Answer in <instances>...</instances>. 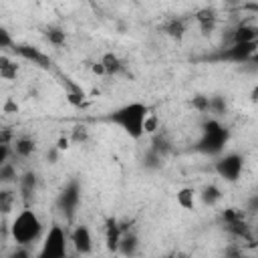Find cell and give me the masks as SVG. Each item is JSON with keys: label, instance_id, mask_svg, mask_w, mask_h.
Instances as JSON below:
<instances>
[{"label": "cell", "instance_id": "cell-17", "mask_svg": "<svg viewBox=\"0 0 258 258\" xmlns=\"http://www.w3.org/2000/svg\"><path fill=\"white\" fill-rule=\"evenodd\" d=\"M16 75H18V64L14 60H10L6 54H2L0 56V77L6 81H12V79H16Z\"/></svg>", "mask_w": 258, "mask_h": 258}, {"label": "cell", "instance_id": "cell-23", "mask_svg": "<svg viewBox=\"0 0 258 258\" xmlns=\"http://www.w3.org/2000/svg\"><path fill=\"white\" fill-rule=\"evenodd\" d=\"M12 202H14V194L8 191V189H4V191L0 194V210H2L4 214H8V212L12 210Z\"/></svg>", "mask_w": 258, "mask_h": 258}, {"label": "cell", "instance_id": "cell-21", "mask_svg": "<svg viewBox=\"0 0 258 258\" xmlns=\"http://www.w3.org/2000/svg\"><path fill=\"white\" fill-rule=\"evenodd\" d=\"M0 179L4 183H10V181H16V167L12 161H6V163H0Z\"/></svg>", "mask_w": 258, "mask_h": 258}, {"label": "cell", "instance_id": "cell-1", "mask_svg": "<svg viewBox=\"0 0 258 258\" xmlns=\"http://www.w3.org/2000/svg\"><path fill=\"white\" fill-rule=\"evenodd\" d=\"M149 105L141 103V101H129L117 109H113L105 119L119 127L129 139L139 141L145 135V121L149 117Z\"/></svg>", "mask_w": 258, "mask_h": 258}, {"label": "cell", "instance_id": "cell-7", "mask_svg": "<svg viewBox=\"0 0 258 258\" xmlns=\"http://www.w3.org/2000/svg\"><path fill=\"white\" fill-rule=\"evenodd\" d=\"M12 52H14L16 56H20V58H24V60H28V62H32V64H36V67H40V69H50V58H48V54H44L40 48H36V46H32V44L16 42V44L12 46Z\"/></svg>", "mask_w": 258, "mask_h": 258}, {"label": "cell", "instance_id": "cell-19", "mask_svg": "<svg viewBox=\"0 0 258 258\" xmlns=\"http://www.w3.org/2000/svg\"><path fill=\"white\" fill-rule=\"evenodd\" d=\"M18 187H20V191H22L24 196L34 194V189H36V175H34L32 171L20 175V177H18Z\"/></svg>", "mask_w": 258, "mask_h": 258}, {"label": "cell", "instance_id": "cell-4", "mask_svg": "<svg viewBox=\"0 0 258 258\" xmlns=\"http://www.w3.org/2000/svg\"><path fill=\"white\" fill-rule=\"evenodd\" d=\"M69 244H71L69 232L60 224L52 222L42 236L38 258H64L69 252Z\"/></svg>", "mask_w": 258, "mask_h": 258}, {"label": "cell", "instance_id": "cell-18", "mask_svg": "<svg viewBox=\"0 0 258 258\" xmlns=\"http://www.w3.org/2000/svg\"><path fill=\"white\" fill-rule=\"evenodd\" d=\"M137 246H139L137 236L131 234V232H123V236H121V244H119V252H123V254H135Z\"/></svg>", "mask_w": 258, "mask_h": 258}, {"label": "cell", "instance_id": "cell-24", "mask_svg": "<svg viewBox=\"0 0 258 258\" xmlns=\"http://www.w3.org/2000/svg\"><path fill=\"white\" fill-rule=\"evenodd\" d=\"M16 44V40L10 36V32L6 28H0V48L4 50H12V46Z\"/></svg>", "mask_w": 258, "mask_h": 258}, {"label": "cell", "instance_id": "cell-25", "mask_svg": "<svg viewBox=\"0 0 258 258\" xmlns=\"http://www.w3.org/2000/svg\"><path fill=\"white\" fill-rule=\"evenodd\" d=\"M155 127H157V119H155V115L149 113V117H147V121H145V133H153Z\"/></svg>", "mask_w": 258, "mask_h": 258}, {"label": "cell", "instance_id": "cell-26", "mask_svg": "<svg viewBox=\"0 0 258 258\" xmlns=\"http://www.w3.org/2000/svg\"><path fill=\"white\" fill-rule=\"evenodd\" d=\"M250 97H252V101H258V83L254 85V89H252V93H250Z\"/></svg>", "mask_w": 258, "mask_h": 258}, {"label": "cell", "instance_id": "cell-12", "mask_svg": "<svg viewBox=\"0 0 258 258\" xmlns=\"http://www.w3.org/2000/svg\"><path fill=\"white\" fill-rule=\"evenodd\" d=\"M232 42H258V26L242 22L232 32Z\"/></svg>", "mask_w": 258, "mask_h": 258}, {"label": "cell", "instance_id": "cell-8", "mask_svg": "<svg viewBox=\"0 0 258 258\" xmlns=\"http://www.w3.org/2000/svg\"><path fill=\"white\" fill-rule=\"evenodd\" d=\"M71 246L75 248L77 254H91L93 252V234L87 224H77L73 232L69 234Z\"/></svg>", "mask_w": 258, "mask_h": 258}, {"label": "cell", "instance_id": "cell-13", "mask_svg": "<svg viewBox=\"0 0 258 258\" xmlns=\"http://www.w3.org/2000/svg\"><path fill=\"white\" fill-rule=\"evenodd\" d=\"M196 198H198V191H196L194 187H181V189H177V194H175L177 206H179L181 210H187V212L196 208Z\"/></svg>", "mask_w": 258, "mask_h": 258}, {"label": "cell", "instance_id": "cell-15", "mask_svg": "<svg viewBox=\"0 0 258 258\" xmlns=\"http://www.w3.org/2000/svg\"><path fill=\"white\" fill-rule=\"evenodd\" d=\"M200 200H202L204 206H216V204L222 200V189H220L218 185L210 183V185H206V187L200 191Z\"/></svg>", "mask_w": 258, "mask_h": 258}, {"label": "cell", "instance_id": "cell-14", "mask_svg": "<svg viewBox=\"0 0 258 258\" xmlns=\"http://www.w3.org/2000/svg\"><path fill=\"white\" fill-rule=\"evenodd\" d=\"M101 62H103V67H105V75H119V73L125 69L123 60H121L115 52H105V54L101 56Z\"/></svg>", "mask_w": 258, "mask_h": 258}, {"label": "cell", "instance_id": "cell-3", "mask_svg": "<svg viewBox=\"0 0 258 258\" xmlns=\"http://www.w3.org/2000/svg\"><path fill=\"white\" fill-rule=\"evenodd\" d=\"M230 139V131L218 119L210 117L202 123V137L196 143V151L204 155H222L226 143Z\"/></svg>", "mask_w": 258, "mask_h": 258}, {"label": "cell", "instance_id": "cell-20", "mask_svg": "<svg viewBox=\"0 0 258 258\" xmlns=\"http://www.w3.org/2000/svg\"><path fill=\"white\" fill-rule=\"evenodd\" d=\"M163 30H165V34H169V36H173V38H181L183 32H185V24H183V20H179V18H171V20L163 26Z\"/></svg>", "mask_w": 258, "mask_h": 258}, {"label": "cell", "instance_id": "cell-2", "mask_svg": "<svg viewBox=\"0 0 258 258\" xmlns=\"http://www.w3.org/2000/svg\"><path fill=\"white\" fill-rule=\"evenodd\" d=\"M44 236V224L32 208H22L10 222V238L14 246H32Z\"/></svg>", "mask_w": 258, "mask_h": 258}, {"label": "cell", "instance_id": "cell-6", "mask_svg": "<svg viewBox=\"0 0 258 258\" xmlns=\"http://www.w3.org/2000/svg\"><path fill=\"white\" fill-rule=\"evenodd\" d=\"M258 50V42H232L230 46L222 48V52L218 54L220 60H228V62H248Z\"/></svg>", "mask_w": 258, "mask_h": 258}, {"label": "cell", "instance_id": "cell-11", "mask_svg": "<svg viewBox=\"0 0 258 258\" xmlns=\"http://www.w3.org/2000/svg\"><path fill=\"white\" fill-rule=\"evenodd\" d=\"M123 228L117 224V220H107V228H105V242L107 248L111 252H119V244H121V236H123Z\"/></svg>", "mask_w": 258, "mask_h": 258}, {"label": "cell", "instance_id": "cell-22", "mask_svg": "<svg viewBox=\"0 0 258 258\" xmlns=\"http://www.w3.org/2000/svg\"><path fill=\"white\" fill-rule=\"evenodd\" d=\"M208 111H210V113H216V115L226 113V103H224V99H222V97H210Z\"/></svg>", "mask_w": 258, "mask_h": 258}, {"label": "cell", "instance_id": "cell-16", "mask_svg": "<svg viewBox=\"0 0 258 258\" xmlns=\"http://www.w3.org/2000/svg\"><path fill=\"white\" fill-rule=\"evenodd\" d=\"M44 36H46V40H48L52 46H62V44L67 42V32H64L60 26H56V24L46 26Z\"/></svg>", "mask_w": 258, "mask_h": 258}, {"label": "cell", "instance_id": "cell-9", "mask_svg": "<svg viewBox=\"0 0 258 258\" xmlns=\"http://www.w3.org/2000/svg\"><path fill=\"white\" fill-rule=\"evenodd\" d=\"M79 200H81V189H79V183L77 181H71L69 185L62 187L60 196H58V206L62 208V212H67L69 216L75 212V208L79 206Z\"/></svg>", "mask_w": 258, "mask_h": 258}, {"label": "cell", "instance_id": "cell-10", "mask_svg": "<svg viewBox=\"0 0 258 258\" xmlns=\"http://www.w3.org/2000/svg\"><path fill=\"white\" fill-rule=\"evenodd\" d=\"M12 151H14L16 157L28 159V157L34 155V151H36V141H34L32 137H28V135H20V137H16V139L12 141Z\"/></svg>", "mask_w": 258, "mask_h": 258}, {"label": "cell", "instance_id": "cell-28", "mask_svg": "<svg viewBox=\"0 0 258 258\" xmlns=\"http://www.w3.org/2000/svg\"><path fill=\"white\" fill-rule=\"evenodd\" d=\"M85 2H93V0H85Z\"/></svg>", "mask_w": 258, "mask_h": 258}, {"label": "cell", "instance_id": "cell-5", "mask_svg": "<svg viewBox=\"0 0 258 258\" xmlns=\"http://www.w3.org/2000/svg\"><path fill=\"white\" fill-rule=\"evenodd\" d=\"M214 171L224 181L236 183L242 177V171H244V155H240L236 151L218 155V159L214 161Z\"/></svg>", "mask_w": 258, "mask_h": 258}, {"label": "cell", "instance_id": "cell-27", "mask_svg": "<svg viewBox=\"0 0 258 258\" xmlns=\"http://www.w3.org/2000/svg\"><path fill=\"white\" fill-rule=\"evenodd\" d=\"M250 8H254V10H258V4H252V6H250Z\"/></svg>", "mask_w": 258, "mask_h": 258}]
</instances>
